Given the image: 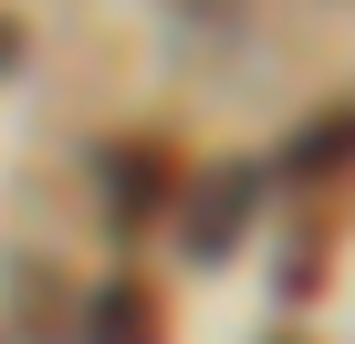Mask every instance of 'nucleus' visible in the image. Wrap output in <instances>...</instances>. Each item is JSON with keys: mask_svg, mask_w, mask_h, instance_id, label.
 Here are the masks:
<instances>
[{"mask_svg": "<svg viewBox=\"0 0 355 344\" xmlns=\"http://www.w3.org/2000/svg\"><path fill=\"white\" fill-rule=\"evenodd\" d=\"M251 209H261V167H209V178L189 188V251L230 261V240L251 230Z\"/></svg>", "mask_w": 355, "mask_h": 344, "instance_id": "1", "label": "nucleus"}, {"mask_svg": "<svg viewBox=\"0 0 355 344\" xmlns=\"http://www.w3.org/2000/svg\"><path fill=\"white\" fill-rule=\"evenodd\" d=\"M84 344H157V302H146L136 282H105V292L84 302Z\"/></svg>", "mask_w": 355, "mask_h": 344, "instance_id": "3", "label": "nucleus"}, {"mask_svg": "<svg viewBox=\"0 0 355 344\" xmlns=\"http://www.w3.org/2000/svg\"><path fill=\"white\" fill-rule=\"evenodd\" d=\"M11 53H21V32H11V21H0V63H11Z\"/></svg>", "mask_w": 355, "mask_h": 344, "instance_id": "5", "label": "nucleus"}, {"mask_svg": "<svg viewBox=\"0 0 355 344\" xmlns=\"http://www.w3.org/2000/svg\"><path fill=\"white\" fill-rule=\"evenodd\" d=\"M167 199V156L157 146H115V219H146Z\"/></svg>", "mask_w": 355, "mask_h": 344, "instance_id": "4", "label": "nucleus"}, {"mask_svg": "<svg viewBox=\"0 0 355 344\" xmlns=\"http://www.w3.org/2000/svg\"><path fill=\"white\" fill-rule=\"evenodd\" d=\"M355 167V105L345 115H313L293 146H282V178H345Z\"/></svg>", "mask_w": 355, "mask_h": 344, "instance_id": "2", "label": "nucleus"}]
</instances>
